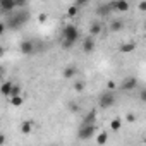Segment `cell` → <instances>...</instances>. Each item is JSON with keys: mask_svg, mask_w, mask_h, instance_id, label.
Here are the masks:
<instances>
[{"mask_svg": "<svg viewBox=\"0 0 146 146\" xmlns=\"http://www.w3.org/2000/svg\"><path fill=\"white\" fill-rule=\"evenodd\" d=\"M28 21H29V11H26V9H17L12 14H9L5 19V23L11 29H21Z\"/></svg>", "mask_w": 146, "mask_h": 146, "instance_id": "1", "label": "cell"}, {"mask_svg": "<svg viewBox=\"0 0 146 146\" xmlns=\"http://www.w3.org/2000/svg\"><path fill=\"white\" fill-rule=\"evenodd\" d=\"M115 105V91L113 90H105L100 96H98V107L102 110L112 108Z\"/></svg>", "mask_w": 146, "mask_h": 146, "instance_id": "2", "label": "cell"}, {"mask_svg": "<svg viewBox=\"0 0 146 146\" xmlns=\"http://www.w3.org/2000/svg\"><path fill=\"white\" fill-rule=\"evenodd\" d=\"M96 134H98L96 124H81V127H79V131H78V137H79L81 141H88V139H91V137L96 136Z\"/></svg>", "mask_w": 146, "mask_h": 146, "instance_id": "3", "label": "cell"}, {"mask_svg": "<svg viewBox=\"0 0 146 146\" xmlns=\"http://www.w3.org/2000/svg\"><path fill=\"white\" fill-rule=\"evenodd\" d=\"M79 29H78V26L76 24H72V23H67L64 28H62V38H65V40H70V41H79Z\"/></svg>", "mask_w": 146, "mask_h": 146, "instance_id": "4", "label": "cell"}, {"mask_svg": "<svg viewBox=\"0 0 146 146\" xmlns=\"http://www.w3.org/2000/svg\"><path fill=\"white\" fill-rule=\"evenodd\" d=\"M137 86H139V83H137V79L134 78V76H127V78H124L122 79V83H120V90L122 91H125V93H131V91H134V90H137Z\"/></svg>", "mask_w": 146, "mask_h": 146, "instance_id": "5", "label": "cell"}, {"mask_svg": "<svg viewBox=\"0 0 146 146\" xmlns=\"http://www.w3.org/2000/svg\"><path fill=\"white\" fill-rule=\"evenodd\" d=\"M19 50H21V53H24V55H31V53L36 52V45H35L33 40H23L21 45H19Z\"/></svg>", "mask_w": 146, "mask_h": 146, "instance_id": "6", "label": "cell"}, {"mask_svg": "<svg viewBox=\"0 0 146 146\" xmlns=\"http://www.w3.org/2000/svg\"><path fill=\"white\" fill-rule=\"evenodd\" d=\"M110 5H112V11H115V12H127L131 9L129 0H112Z\"/></svg>", "mask_w": 146, "mask_h": 146, "instance_id": "7", "label": "cell"}, {"mask_svg": "<svg viewBox=\"0 0 146 146\" xmlns=\"http://www.w3.org/2000/svg\"><path fill=\"white\" fill-rule=\"evenodd\" d=\"M0 9L5 16L12 14L14 11H17V5H16V0H0Z\"/></svg>", "mask_w": 146, "mask_h": 146, "instance_id": "8", "label": "cell"}, {"mask_svg": "<svg viewBox=\"0 0 146 146\" xmlns=\"http://www.w3.org/2000/svg\"><path fill=\"white\" fill-rule=\"evenodd\" d=\"M81 48H83V52H84L86 55L93 53V52H95V48H96V45H95V38H93V36H86V38L83 40Z\"/></svg>", "mask_w": 146, "mask_h": 146, "instance_id": "9", "label": "cell"}, {"mask_svg": "<svg viewBox=\"0 0 146 146\" xmlns=\"http://www.w3.org/2000/svg\"><path fill=\"white\" fill-rule=\"evenodd\" d=\"M78 76V67L76 65H67V67H64V70H62V78L64 79H74Z\"/></svg>", "mask_w": 146, "mask_h": 146, "instance_id": "10", "label": "cell"}, {"mask_svg": "<svg viewBox=\"0 0 146 146\" xmlns=\"http://www.w3.org/2000/svg\"><path fill=\"white\" fill-rule=\"evenodd\" d=\"M103 33V26H102V23H98V21H95V23H91L90 24V36H100Z\"/></svg>", "mask_w": 146, "mask_h": 146, "instance_id": "11", "label": "cell"}, {"mask_svg": "<svg viewBox=\"0 0 146 146\" xmlns=\"http://www.w3.org/2000/svg\"><path fill=\"white\" fill-rule=\"evenodd\" d=\"M134 50H136V43L134 41H125V43H122L119 46V52L120 53H132Z\"/></svg>", "mask_w": 146, "mask_h": 146, "instance_id": "12", "label": "cell"}, {"mask_svg": "<svg viewBox=\"0 0 146 146\" xmlns=\"http://www.w3.org/2000/svg\"><path fill=\"white\" fill-rule=\"evenodd\" d=\"M120 129H122V119L120 117H113L110 120V131L112 132H119Z\"/></svg>", "mask_w": 146, "mask_h": 146, "instance_id": "13", "label": "cell"}, {"mask_svg": "<svg viewBox=\"0 0 146 146\" xmlns=\"http://www.w3.org/2000/svg\"><path fill=\"white\" fill-rule=\"evenodd\" d=\"M19 131H21V134H24V136L31 134V132H33V122H31V120H24V122L21 124Z\"/></svg>", "mask_w": 146, "mask_h": 146, "instance_id": "14", "label": "cell"}, {"mask_svg": "<svg viewBox=\"0 0 146 146\" xmlns=\"http://www.w3.org/2000/svg\"><path fill=\"white\" fill-rule=\"evenodd\" d=\"M12 86H14V83H12V81H4V83H2V86H0V91H2V95H4V96H11Z\"/></svg>", "mask_w": 146, "mask_h": 146, "instance_id": "15", "label": "cell"}, {"mask_svg": "<svg viewBox=\"0 0 146 146\" xmlns=\"http://www.w3.org/2000/svg\"><path fill=\"white\" fill-rule=\"evenodd\" d=\"M124 21H120V19H113L112 23H110V31H113V33H119V31H122L124 29Z\"/></svg>", "mask_w": 146, "mask_h": 146, "instance_id": "16", "label": "cell"}, {"mask_svg": "<svg viewBox=\"0 0 146 146\" xmlns=\"http://www.w3.org/2000/svg\"><path fill=\"white\" fill-rule=\"evenodd\" d=\"M95 122H96V110H90L83 117V122L81 124H95Z\"/></svg>", "mask_w": 146, "mask_h": 146, "instance_id": "17", "label": "cell"}, {"mask_svg": "<svg viewBox=\"0 0 146 146\" xmlns=\"http://www.w3.org/2000/svg\"><path fill=\"white\" fill-rule=\"evenodd\" d=\"M107 143H108V132H107V131L98 132V134H96V144L103 146V144H107Z\"/></svg>", "mask_w": 146, "mask_h": 146, "instance_id": "18", "label": "cell"}, {"mask_svg": "<svg viewBox=\"0 0 146 146\" xmlns=\"http://www.w3.org/2000/svg\"><path fill=\"white\" fill-rule=\"evenodd\" d=\"M110 12H112V5L110 4H103V5H100L96 9V14H100V16H108Z\"/></svg>", "mask_w": 146, "mask_h": 146, "instance_id": "19", "label": "cell"}, {"mask_svg": "<svg viewBox=\"0 0 146 146\" xmlns=\"http://www.w3.org/2000/svg\"><path fill=\"white\" fill-rule=\"evenodd\" d=\"M86 90V81L84 79H78L76 83H74V91L76 93H83Z\"/></svg>", "mask_w": 146, "mask_h": 146, "instance_id": "20", "label": "cell"}, {"mask_svg": "<svg viewBox=\"0 0 146 146\" xmlns=\"http://www.w3.org/2000/svg\"><path fill=\"white\" fill-rule=\"evenodd\" d=\"M79 9H81V7H78L76 4H74V5H70V7L67 9V17H70V19H72V17H76V16L79 14Z\"/></svg>", "mask_w": 146, "mask_h": 146, "instance_id": "21", "label": "cell"}, {"mask_svg": "<svg viewBox=\"0 0 146 146\" xmlns=\"http://www.w3.org/2000/svg\"><path fill=\"white\" fill-rule=\"evenodd\" d=\"M23 103H24V98H23L21 95L11 96V105H14V107H23Z\"/></svg>", "mask_w": 146, "mask_h": 146, "instance_id": "22", "label": "cell"}, {"mask_svg": "<svg viewBox=\"0 0 146 146\" xmlns=\"http://www.w3.org/2000/svg\"><path fill=\"white\" fill-rule=\"evenodd\" d=\"M60 45H62V48H64V50H70V48L74 46L76 43H74V41H70V40H65V38H62V43H60Z\"/></svg>", "mask_w": 146, "mask_h": 146, "instance_id": "23", "label": "cell"}, {"mask_svg": "<svg viewBox=\"0 0 146 146\" xmlns=\"http://www.w3.org/2000/svg\"><path fill=\"white\" fill-rule=\"evenodd\" d=\"M67 108L72 112V113H76V112H79V105L76 103V102H69L67 103Z\"/></svg>", "mask_w": 146, "mask_h": 146, "instance_id": "24", "label": "cell"}, {"mask_svg": "<svg viewBox=\"0 0 146 146\" xmlns=\"http://www.w3.org/2000/svg\"><path fill=\"white\" fill-rule=\"evenodd\" d=\"M21 91H23V88L19 86V84H14L12 86V91H11V96H16V95H21ZM9 96V98H11Z\"/></svg>", "mask_w": 146, "mask_h": 146, "instance_id": "25", "label": "cell"}, {"mask_svg": "<svg viewBox=\"0 0 146 146\" xmlns=\"http://www.w3.org/2000/svg\"><path fill=\"white\" fill-rule=\"evenodd\" d=\"M124 119H125V122H129V124H132V122H136V115H134L132 112H129V113H127V115H125Z\"/></svg>", "mask_w": 146, "mask_h": 146, "instance_id": "26", "label": "cell"}, {"mask_svg": "<svg viewBox=\"0 0 146 146\" xmlns=\"http://www.w3.org/2000/svg\"><path fill=\"white\" fill-rule=\"evenodd\" d=\"M16 5H17V9H24V7H28V0H16Z\"/></svg>", "mask_w": 146, "mask_h": 146, "instance_id": "27", "label": "cell"}, {"mask_svg": "<svg viewBox=\"0 0 146 146\" xmlns=\"http://www.w3.org/2000/svg\"><path fill=\"white\" fill-rule=\"evenodd\" d=\"M139 100H141L143 103H146V88H141V90H139Z\"/></svg>", "mask_w": 146, "mask_h": 146, "instance_id": "28", "label": "cell"}, {"mask_svg": "<svg viewBox=\"0 0 146 146\" xmlns=\"http://www.w3.org/2000/svg\"><path fill=\"white\" fill-rule=\"evenodd\" d=\"M90 2H91V0H76L74 4H76L78 7H86V5H88Z\"/></svg>", "mask_w": 146, "mask_h": 146, "instance_id": "29", "label": "cell"}, {"mask_svg": "<svg viewBox=\"0 0 146 146\" xmlns=\"http://www.w3.org/2000/svg\"><path fill=\"white\" fill-rule=\"evenodd\" d=\"M137 9H139L141 12H146V0H143V2L137 4Z\"/></svg>", "mask_w": 146, "mask_h": 146, "instance_id": "30", "label": "cell"}, {"mask_svg": "<svg viewBox=\"0 0 146 146\" xmlns=\"http://www.w3.org/2000/svg\"><path fill=\"white\" fill-rule=\"evenodd\" d=\"M7 28H9V26H7L5 21H4V23H0V35H4V33L7 31Z\"/></svg>", "mask_w": 146, "mask_h": 146, "instance_id": "31", "label": "cell"}, {"mask_svg": "<svg viewBox=\"0 0 146 146\" xmlns=\"http://www.w3.org/2000/svg\"><path fill=\"white\" fill-rule=\"evenodd\" d=\"M115 88H117V84H115L113 81H108V83H107V90H113V91H115Z\"/></svg>", "mask_w": 146, "mask_h": 146, "instance_id": "32", "label": "cell"}, {"mask_svg": "<svg viewBox=\"0 0 146 146\" xmlns=\"http://www.w3.org/2000/svg\"><path fill=\"white\" fill-rule=\"evenodd\" d=\"M46 19H48V16H46V14H40V16H38V21H40V23H45Z\"/></svg>", "mask_w": 146, "mask_h": 146, "instance_id": "33", "label": "cell"}, {"mask_svg": "<svg viewBox=\"0 0 146 146\" xmlns=\"http://www.w3.org/2000/svg\"><path fill=\"white\" fill-rule=\"evenodd\" d=\"M4 144H5V134L0 136V146H4Z\"/></svg>", "mask_w": 146, "mask_h": 146, "instance_id": "34", "label": "cell"}, {"mask_svg": "<svg viewBox=\"0 0 146 146\" xmlns=\"http://www.w3.org/2000/svg\"><path fill=\"white\" fill-rule=\"evenodd\" d=\"M143 143H146V132H144V137H143Z\"/></svg>", "mask_w": 146, "mask_h": 146, "instance_id": "35", "label": "cell"}, {"mask_svg": "<svg viewBox=\"0 0 146 146\" xmlns=\"http://www.w3.org/2000/svg\"><path fill=\"white\" fill-rule=\"evenodd\" d=\"M143 28H144V31H146V21H144V24H143Z\"/></svg>", "mask_w": 146, "mask_h": 146, "instance_id": "36", "label": "cell"}]
</instances>
